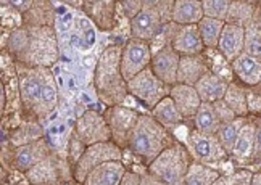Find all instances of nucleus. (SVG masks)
Wrapping results in <instances>:
<instances>
[{"instance_id": "obj_1", "label": "nucleus", "mask_w": 261, "mask_h": 185, "mask_svg": "<svg viewBox=\"0 0 261 185\" xmlns=\"http://www.w3.org/2000/svg\"><path fill=\"white\" fill-rule=\"evenodd\" d=\"M8 52L29 66H50L58 58L57 34L52 26L16 28L8 37Z\"/></svg>"}, {"instance_id": "obj_2", "label": "nucleus", "mask_w": 261, "mask_h": 185, "mask_svg": "<svg viewBox=\"0 0 261 185\" xmlns=\"http://www.w3.org/2000/svg\"><path fill=\"white\" fill-rule=\"evenodd\" d=\"M94 86L100 101L105 107L121 105L129 95L127 81L121 73V47H107L94 71Z\"/></svg>"}, {"instance_id": "obj_3", "label": "nucleus", "mask_w": 261, "mask_h": 185, "mask_svg": "<svg viewBox=\"0 0 261 185\" xmlns=\"http://www.w3.org/2000/svg\"><path fill=\"white\" fill-rule=\"evenodd\" d=\"M174 142L176 139L173 137L171 130L160 124L152 115H139L136 126L127 137L126 148L130 155L137 156L147 166Z\"/></svg>"}, {"instance_id": "obj_4", "label": "nucleus", "mask_w": 261, "mask_h": 185, "mask_svg": "<svg viewBox=\"0 0 261 185\" xmlns=\"http://www.w3.org/2000/svg\"><path fill=\"white\" fill-rule=\"evenodd\" d=\"M192 161L194 158L189 153L186 143L176 140L147 164V171L158 179L160 183L180 185L186 180V174Z\"/></svg>"}, {"instance_id": "obj_5", "label": "nucleus", "mask_w": 261, "mask_h": 185, "mask_svg": "<svg viewBox=\"0 0 261 185\" xmlns=\"http://www.w3.org/2000/svg\"><path fill=\"white\" fill-rule=\"evenodd\" d=\"M169 87L171 86L160 79L150 66L127 81L129 95L139 100L148 110H152L160 100L169 95Z\"/></svg>"}, {"instance_id": "obj_6", "label": "nucleus", "mask_w": 261, "mask_h": 185, "mask_svg": "<svg viewBox=\"0 0 261 185\" xmlns=\"http://www.w3.org/2000/svg\"><path fill=\"white\" fill-rule=\"evenodd\" d=\"M18 92L19 100L26 113L36 115L42 95V87L45 81L47 66H29L18 61Z\"/></svg>"}, {"instance_id": "obj_7", "label": "nucleus", "mask_w": 261, "mask_h": 185, "mask_svg": "<svg viewBox=\"0 0 261 185\" xmlns=\"http://www.w3.org/2000/svg\"><path fill=\"white\" fill-rule=\"evenodd\" d=\"M123 156H124V148H121L113 140L97 142L92 143V145H87L81 158L73 166L74 180L79 183H84L87 174L94 168H97L98 164L110 160H123Z\"/></svg>"}, {"instance_id": "obj_8", "label": "nucleus", "mask_w": 261, "mask_h": 185, "mask_svg": "<svg viewBox=\"0 0 261 185\" xmlns=\"http://www.w3.org/2000/svg\"><path fill=\"white\" fill-rule=\"evenodd\" d=\"M186 147L195 161H200L213 168H218V164L223 163L227 156L216 134H203L194 129L186 140Z\"/></svg>"}, {"instance_id": "obj_9", "label": "nucleus", "mask_w": 261, "mask_h": 185, "mask_svg": "<svg viewBox=\"0 0 261 185\" xmlns=\"http://www.w3.org/2000/svg\"><path fill=\"white\" fill-rule=\"evenodd\" d=\"M69 168H73L71 163L62 160L55 153H50L42 161L34 164L31 169H28L24 172V177L28 179L29 183H36V185L62 183L69 179L68 177Z\"/></svg>"}, {"instance_id": "obj_10", "label": "nucleus", "mask_w": 261, "mask_h": 185, "mask_svg": "<svg viewBox=\"0 0 261 185\" xmlns=\"http://www.w3.org/2000/svg\"><path fill=\"white\" fill-rule=\"evenodd\" d=\"M153 57L152 45L147 40L130 37L121 48V73L126 81L150 66Z\"/></svg>"}, {"instance_id": "obj_11", "label": "nucleus", "mask_w": 261, "mask_h": 185, "mask_svg": "<svg viewBox=\"0 0 261 185\" xmlns=\"http://www.w3.org/2000/svg\"><path fill=\"white\" fill-rule=\"evenodd\" d=\"M103 115L110 126V132H112V140L118 143L121 148H126L127 137L130 130H133V127L136 126L140 113H137L133 108H127L121 103V105L107 107Z\"/></svg>"}, {"instance_id": "obj_12", "label": "nucleus", "mask_w": 261, "mask_h": 185, "mask_svg": "<svg viewBox=\"0 0 261 185\" xmlns=\"http://www.w3.org/2000/svg\"><path fill=\"white\" fill-rule=\"evenodd\" d=\"M73 130L77 134V137L81 139L86 145L112 140V132H110V126L105 119V115L94 110L83 113V115L77 118Z\"/></svg>"}, {"instance_id": "obj_13", "label": "nucleus", "mask_w": 261, "mask_h": 185, "mask_svg": "<svg viewBox=\"0 0 261 185\" xmlns=\"http://www.w3.org/2000/svg\"><path fill=\"white\" fill-rule=\"evenodd\" d=\"M179 61H180V55L171 47V44H165L153 52L150 68L168 86H174L177 82Z\"/></svg>"}, {"instance_id": "obj_14", "label": "nucleus", "mask_w": 261, "mask_h": 185, "mask_svg": "<svg viewBox=\"0 0 261 185\" xmlns=\"http://www.w3.org/2000/svg\"><path fill=\"white\" fill-rule=\"evenodd\" d=\"M163 26L165 21L162 19V16L148 7H144L133 19H129L130 36L136 39L147 40V42H152L162 33Z\"/></svg>"}, {"instance_id": "obj_15", "label": "nucleus", "mask_w": 261, "mask_h": 185, "mask_svg": "<svg viewBox=\"0 0 261 185\" xmlns=\"http://www.w3.org/2000/svg\"><path fill=\"white\" fill-rule=\"evenodd\" d=\"M169 44L180 57L202 55L203 50L206 48L197 24H179Z\"/></svg>"}, {"instance_id": "obj_16", "label": "nucleus", "mask_w": 261, "mask_h": 185, "mask_svg": "<svg viewBox=\"0 0 261 185\" xmlns=\"http://www.w3.org/2000/svg\"><path fill=\"white\" fill-rule=\"evenodd\" d=\"M50 153H52V150H50L45 137L24 143V145H18L13 151V166L15 169L24 174L28 169H31L34 164L42 161Z\"/></svg>"}, {"instance_id": "obj_17", "label": "nucleus", "mask_w": 261, "mask_h": 185, "mask_svg": "<svg viewBox=\"0 0 261 185\" xmlns=\"http://www.w3.org/2000/svg\"><path fill=\"white\" fill-rule=\"evenodd\" d=\"M244 44H245V26L224 23L223 33H221L219 42L216 47L221 57L230 63L234 58H237L244 52Z\"/></svg>"}, {"instance_id": "obj_18", "label": "nucleus", "mask_w": 261, "mask_h": 185, "mask_svg": "<svg viewBox=\"0 0 261 185\" xmlns=\"http://www.w3.org/2000/svg\"><path fill=\"white\" fill-rule=\"evenodd\" d=\"M124 172L126 164L123 160H110L90 171L84 180V185H121Z\"/></svg>"}, {"instance_id": "obj_19", "label": "nucleus", "mask_w": 261, "mask_h": 185, "mask_svg": "<svg viewBox=\"0 0 261 185\" xmlns=\"http://www.w3.org/2000/svg\"><path fill=\"white\" fill-rule=\"evenodd\" d=\"M169 97L174 100L184 119H192L200 105H202V98H200L195 86L182 84V82H176L174 86L169 87Z\"/></svg>"}, {"instance_id": "obj_20", "label": "nucleus", "mask_w": 261, "mask_h": 185, "mask_svg": "<svg viewBox=\"0 0 261 185\" xmlns=\"http://www.w3.org/2000/svg\"><path fill=\"white\" fill-rule=\"evenodd\" d=\"M81 10L100 29L108 31L115 24L116 0H84Z\"/></svg>"}, {"instance_id": "obj_21", "label": "nucleus", "mask_w": 261, "mask_h": 185, "mask_svg": "<svg viewBox=\"0 0 261 185\" xmlns=\"http://www.w3.org/2000/svg\"><path fill=\"white\" fill-rule=\"evenodd\" d=\"M232 74L247 86H256L261 81V60L245 52L230 61Z\"/></svg>"}, {"instance_id": "obj_22", "label": "nucleus", "mask_w": 261, "mask_h": 185, "mask_svg": "<svg viewBox=\"0 0 261 185\" xmlns=\"http://www.w3.org/2000/svg\"><path fill=\"white\" fill-rule=\"evenodd\" d=\"M212 68L208 66L206 60L202 55H184L180 57L179 61V69H177V82L182 84L195 86L198 79L205 76Z\"/></svg>"}, {"instance_id": "obj_23", "label": "nucleus", "mask_w": 261, "mask_h": 185, "mask_svg": "<svg viewBox=\"0 0 261 185\" xmlns=\"http://www.w3.org/2000/svg\"><path fill=\"white\" fill-rule=\"evenodd\" d=\"M227 86H229V81L226 77L215 73V71H208L205 76L198 79L195 89L198 92L200 98H202V101L213 103L216 100L224 98Z\"/></svg>"}, {"instance_id": "obj_24", "label": "nucleus", "mask_w": 261, "mask_h": 185, "mask_svg": "<svg viewBox=\"0 0 261 185\" xmlns=\"http://www.w3.org/2000/svg\"><path fill=\"white\" fill-rule=\"evenodd\" d=\"M205 16L202 0H174L171 21L177 24H198Z\"/></svg>"}, {"instance_id": "obj_25", "label": "nucleus", "mask_w": 261, "mask_h": 185, "mask_svg": "<svg viewBox=\"0 0 261 185\" xmlns=\"http://www.w3.org/2000/svg\"><path fill=\"white\" fill-rule=\"evenodd\" d=\"M150 115H152L160 122V124H163L166 129H169L171 132L186 121L184 116L180 115V111L177 110L174 100L169 95H166L165 98L160 100L158 103L152 110H150Z\"/></svg>"}, {"instance_id": "obj_26", "label": "nucleus", "mask_w": 261, "mask_h": 185, "mask_svg": "<svg viewBox=\"0 0 261 185\" xmlns=\"http://www.w3.org/2000/svg\"><path fill=\"white\" fill-rule=\"evenodd\" d=\"M255 132H256V124L248 118L240 127L237 139L232 148V155L237 161H247L253 156V147H255Z\"/></svg>"}, {"instance_id": "obj_27", "label": "nucleus", "mask_w": 261, "mask_h": 185, "mask_svg": "<svg viewBox=\"0 0 261 185\" xmlns=\"http://www.w3.org/2000/svg\"><path fill=\"white\" fill-rule=\"evenodd\" d=\"M192 121H194V129L203 134H216L221 126L219 116L213 103H208V101H202V105L197 110Z\"/></svg>"}, {"instance_id": "obj_28", "label": "nucleus", "mask_w": 261, "mask_h": 185, "mask_svg": "<svg viewBox=\"0 0 261 185\" xmlns=\"http://www.w3.org/2000/svg\"><path fill=\"white\" fill-rule=\"evenodd\" d=\"M221 177V174L216 168L208 166L200 161H192L186 174L184 183L187 185H215L216 180Z\"/></svg>"}, {"instance_id": "obj_29", "label": "nucleus", "mask_w": 261, "mask_h": 185, "mask_svg": "<svg viewBox=\"0 0 261 185\" xmlns=\"http://www.w3.org/2000/svg\"><path fill=\"white\" fill-rule=\"evenodd\" d=\"M58 103V90H57V84L52 77V73L47 69L45 73V81H44V87H42V95H41V101H39V107L36 110V118L42 119L47 118L50 113H52L57 108Z\"/></svg>"}, {"instance_id": "obj_30", "label": "nucleus", "mask_w": 261, "mask_h": 185, "mask_svg": "<svg viewBox=\"0 0 261 185\" xmlns=\"http://www.w3.org/2000/svg\"><path fill=\"white\" fill-rule=\"evenodd\" d=\"M54 8L48 0H36L34 5L23 15V24L28 26H52Z\"/></svg>"}, {"instance_id": "obj_31", "label": "nucleus", "mask_w": 261, "mask_h": 185, "mask_svg": "<svg viewBox=\"0 0 261 185\" xmlns=\"http://www.w3.org/2000/svg\"><path fill=\"white\" fill-rule=\"evenodd\" d=\"M224 23L226 21H223V19H216V18H210V16H203L198 21L197 26H198L200 36H202V40H203L206 48H216L218 47Z\"/></svg>"}, {"instance_id": "obj_32", "label": "nucleus", "mask_w": 261, "mask_h": 185, "mask_svg": "<svg viewBox=\"0 0 261 185\" xmlns=\"http://www.w3.org/2000/svg\"><path fill=\"white\" fill-rule=\"evenodd\" d=\"M224 100H226V103L234 110L237 116H242V118L250 116L247 90L240 84H237V82H229Z\"/></svg>"}, {"instance_id": "obj_33", "label": "nucleus", "mask_w": 261, "mask_h": 185, "mask_svg": "<svg viewBox=\"0 0 261 185\" xmlns=\"http://www.w3.org/2000/svg\"><path fill=\"white\" fill-rule=\"evenodd\" d=\"M248 118V116H247ZM247 118H242V116H237L236 119L232 121H227V122H221V126L216 132V137L219 140V143L223 145V148L226 150L227 155L232 153V148H234V143H236V139H237V134L242 127V124L245 122Z\"/></svg>"}, {"instance_id": "obj_34", "label": "nucleus", "mask_w": 261, "mask_h": 185, "mask_svg": "<svg viewBox=\"0 0 261 185\" xmlns=\"http://www.w3.org/2000/svg\"><path fill=\"white\" fill-rule=\"evenodd\" d=\"M42 137H44V129L41 127L39 122H24V124H21L12 132V139L10 140H12L15 147H18Z\"/></svg>"}, {"instance_id": "obj_35", "label": "nucleus", "mask_w": 261, "mask_h": 185, "mask_svg": "<svg viewBox=\"0 0 261 185\" xmlns=\"http://www.w3.org/2000/svg\"><path fill=\"white\" fill-rule=\"evenodd\" d=\"M253 7L250 4L244 2V0H232L229 13L226 16V23L247 26L253 19Z\"/></svg>"}, {"instance_id": "obj_36", "label": "nucleus", "mask_w": 261, "mask_h": 185, "mask_svg": "<svg viewBox=\"0 0 261 185\" xmlns=\"http://www.w3.org/2000/svg\"><path fill=\"white\" fill-rule=\"evenodd\" d=\"M244 52L261 60V34L258 31V23H255L253 19L245 26Z\"/></svg>"}, {"instance_id": "obj_37", "label": "nucleus", "mask_w": 261, "mask_h": 185, "mask_svg": "<svg viewBox=\"0 0 261 185\" xmlns=\"http://www.w3.org/2000/svg\"><path fill=\"white\" fill-rule=\"evenodd\" d=\"M202 4H203L205 16L226 21V16L229 13V8H230V4H232V0H203Z\"/></svg>"}, {"instance_id": "obj_38", "label": "nucleus", "mask_w": 261, "mask_h": 185, "mask_svg": "<svg viewBox=\"0 0 261 185\" xmlns=\"http://www.w3.org/2000/svg\"><path fill=\"white\" fill-rule=\"evenodd\" d=\"M174 0H144V7H148L162 16L165 23L171 21V10Z\"/></svg>"}, {"instance_id": "obj_39", "label": "nucleus", "mask_w": 261, "mask_h": 185, "mask_svg": "<svg viewBox=\"0 0 261 185\" xmlns=\"http://www.w3.org/2000/svg\"><path fill=\"white\" fill-rule=\"evenodd\" d=\"M86 143L77 137V134L73 130L71 132V137H69V156H68V161L71 163V166L77 163V160L81 158V155L86 150Z\"/></svg>"}, {"instance_id": "obj_40", "label": "nucleus", "mask_w": 261, "mask_h": 185, "mask_svg": "<svg viewBox=\"0 0 261 185\" xmlns=\"http://www.w3.org/2000/svg\"><path fill=\"white\" fill-rule=\"evenodd\" d=\"M213 107H215V110H216V113H218V116H219V121H221V122H227V121H232V119L237 118V115L234 113V110L226 103V100H224V98L213 101Z\"/></svg>"}, {"instance_id": "obj_41", "label": "nucleus", "mask_w": 261, "mask_h": 185, "mask_svg": "<svg viewBox=\"0 0 261 185\" xmlns=\"http://www.w3.org/2000/svg\"><path fill=\"white\" fill-rule=\"evenodd\" d=\"M252 177H253L252 172H248L245 169H240L239 172L232 174V176L219 177L216 180V183H252Z\"/></svg>"}, {"instance_id": "obj_42", "label": "nucleus", "mask_w": 261, "mask_h": 185, "mask_svg": "<svg viewBox=\"0 0 261 185\" xmlns=\"http://www.w3.org/2000/svg\"><path fill=\"white\" fill-rule=\"evenodd\" d=\"M118 2L123 8V13L129 19H133L144 8V0H118Z\"/></svg>"}, {"instance_id": "obj_43", "label": "nucleus", "mask_w": 261, "mask_h": 185, "mask_svg": "<svg viewBox=\"0 0 261 185\" xmlns=\"http://www.w3.org/2000/svg\"><path fill=\"white\" fill-rule=\"evenodd\" d=\"M34 2L36 0H8V5H10V8H13L15 12L24 15L28 10L34 5Z\"/></svg>"}, {"instance_id": "obj_44", "label": "nucleus", "mask_w": 261, "mask_h": 185, "mask_svg": "<svg viewBox=\"0 0 261 185\" xmlns=\"http://www.w3.org/2000/svg\"><path fill=\"white\" fill-rule=\"evenodd\" d=\"M140 183H142V174L130 172L126 169L124 176L121 179V185H140Z\"/></svg>"}, {"instance_id": "obj_45", "label": "nucleus", "mask_w": 261, "mask_h": 185, "mask_svg": "<svg viewBox=\"0 0 261 185\" xmlns=\"http://www.w3.org/2000/svg\"><path fill=\"white\" fill-rule=\"evenodd\" d=\"M261 161V124L256 126V132H255V147H253V156Z\"/></svg>"}, {"instance_id": "obj_46", "label": "nucleus", "mask_w": 261, "mask_h": 185, "mask_svg": "<svg viewBox=\"0 0 261 185\" xmlns=\"http://www.w3.org/2000/svg\"><path fill=\"white\" fill-rule=\"evenodd\" d=\"M58 2H62L65 5H69V7H73V8H83L84 0H58Z\"/></svg>"}, {"instance_id": "obj_47", "label": "nucleus", "mask_w": 261, "mask_h": 185, "mask_svg": "<svg viewBox=\"0 0 261 185\" xmlns=\"http://www.w3.org/2000/svg\"><path fill=\"white\" fill-rule=\"evenodd\" d=\"M252 183L256 185V183H261V172H256L253 174V177H252Z\"/></svg>"}, {"instance_id": "obj_48", "label": "nucleus", "mask_w": 261, "mask_h": 185, "mask_svg": "<svg viewBox=\"0 0 261 185\" xmlns=\"http://www.w3.org/2000/svg\"><path fill=\"white\" fill-rule=\"evenodd\" d=\"M4 5H7V7H10V5H8V0H2V7H4Z\"/></svg>"}, {"instance_id": "obj_49", "label": "nucleus", "mask_w": 261, "mask_h": 185, "mask_svg": "<svg viewBox=\"0 0 261 185\" xmlns=\"http://www.w3.org/2000/svg\"><path fill=\"white\" fill-rule=\"evenodd\" d=\"M258 31H259V34H261V19L258 21Z\"/></svg>"}, {"instance_id": "obj_50", "label": "nucleus", "mask_w": 261, "mask_h": 185, "mask_svg": "<svg viewBox=\"0 0 261 185\" xmlns=\"http://www.w3.org/2000/svg\"><path fill=\"white\" fill-rule=\"evenodd\" d=\"M202 2H203V0H202Z\"/></svg>"}]
</instances>
